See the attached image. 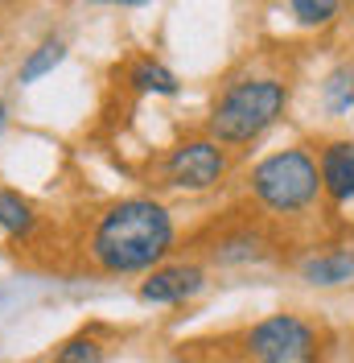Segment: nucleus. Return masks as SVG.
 Segmentation results:
<instances>
[{
	"label": "nucleus",
	"instance_id": "f03ea898",
	"mask_svg": "<svg viewBox=\"0 0 354 363\" xmlns=\"http://www.w3.org/2000/svg\"><path fill=\"white\" fill-rule=\"evenodd\" d=\"M288 108V87L280 79H244L222 95L210 112V136L227 145H247L272 128Z\"/></svg>",
	"mask_w": 354,
	"mask_h": 363
},
{
	"label": "nucleus",
	"instance_id": "f8f14e48",
	"mask_svg": "<svg viewBox=\"0 0 354 363\" xmlns=\"http://www.w3.org/2000/svg\"><path fill=\"white\" fill-rule=\"evenodd\" d=\"M0 227H4L8 235H25V231L33 227L29 203H25L21 194H13V190H0Z\"/></svg>",
	"mask_w": 354,
	"mask_h": 363
},
{
	"label": "nucleus",
	"instance_id": "2eb2a0df",
	"mask_svg": "<svg viewBox=\"0 0 354 363\" xmlns=\"http://www.w3.org/2000/svg\"><path fill=\"white\" fill-rule=\"evenodd\" d=\"M99 359H103V351H99L95 339H70L58 351V363H99Z\"/></svg>",
	"mask_w": 354,
	"mask_h": 363
},
{
	"label": "nucleus",
	"instance_id": "dca6fc26",
	"mask_svg": "<svg viewBox=\"0 0 354 363\" xmlns=\"http://www.w3.org/2000/svg\"><path fill=\"white\" fill-rule=\"evenodd\" d=\"M111 4H149V0H111Z\"/></svg>",
	"mask_w": 354,
	"mask_h": 363
},
{
	"label": "nucleus",
	"instance_id": "423d86ee",
	"mask_svg": "<svg viewBox=\"0 0 354 363\" xmlns=\"http://www.w3.org/2000/svg\"><path fill=\"white\" fill-rule=\"evenodd\" d=\"M321 190L333 203H350L354 199V140H330L321 149Z\"/></svg>",
	"mask_w": 354,
	"mask_h": 363
},
{
	"label": "nucleus",
	"instance_id": "6e6552de",
	"mask_svg": "<svg viewBox=\"0 0 354 363\" xmlns=\"http://www.w3.org/2000/svg\"><path fill=\"white\" fill-rule=\"evenodd\" d=\"M305 281L309 285H321V289H330V285H346L354 281V256L350 252H321V256H313L305 260Z\"/></svg>",
	"mask_w": 354,
	"mask_h": 363
},
{
	"label": "nucleus",
	"instance_id": "1a4fd4ad",
	"mask_svg": "<svg viewBox=\"0 0 354 363\" xmlns=\"http://www.w3.org/2000/svg\"><path fill=\"white\" fill-rule=\"evenodd\" d=\"M321 99H326V108H330L333 116L350 112L354 108V67L330 70V79L321 83Z\"/></svg>",
	"mask_w": 354,
	"mask_h": 363
},
{
	"label": "nucleus",
	"instance_id": "9b49d317",
	"mask_svg": "<svg viewBox=\"0 0 354 363\" xmlns=\"http://www.w3.org/2000/svg\"><path fill=\"white\" fill-rule=\"evenodd\" d=\"M222 264H247V260H264L268 256V244H264V235H256V231H244V235H235V240H227L219 252Z\"/></svg>",
	"mask_w": 354,
	"mask_h": 363
},
{
	"label": "nucleus",
	"instance_id": "4468645a",
	"mask_svg": "<svg viewBox=\"0 0 354 363\" xmlns=\"http://www.w3.org/2000/svg\"><path fill=\"white\" fill-rule=\"evenodd\" d=\"M342 0H292V17L301 25H330Z\"/></svg>",
	"mask_w": 354,
	"mask_h": 363
},
{
	"label": "nucleus",
	"instance_id": "20e7f679",
	"mask_svg": "<svg viewBox=\"0 0 354 363\" xmlns=\"http://www.w3.org/2000/svg\"><path fill=\"white\" fill-rule=\"evenodd\" d=\"M247 351L256 363H313L317 339H313V326L297 314H272L251 326Z\"/></svg>",
	"mask_w": 354,
	"mask_h": 363
},
{
	"label": "nucleus",
	"instance_id": "f257e3e1",
	"mask_svg": "<svg viewBox=\"0 0 354 363\" xmlns=\"http://www.w3.org/2000/svg\"><path fill=\"white\" fill-rule=\"evenodd\" d=\"M169 244H173V223L165 206L149 203V199H128L99 219L91 256L108 272H140L153 269L169 252Z\"/></svg>",
	"mask_w": 354,
	"mask_h": 363
},
{
	"label": "nucleus",
	"instance_id": "f3484780",
	"mask_svg": "<svg viewBox=\"0 0 354 363\" xmlns=\"http://www.w3.org/2000/svg\"><path fill=\"white\" fill-rule=\"evenodd\" d=\"M0 124H4V104H0Z\"/></svg>",
	"mask_w": 354,
	"mask_h": 363
},
{
	"label": "nucleus",
	"instance_id": "ddd939ff",
	"mask_svg": "<svg viewBox=\"0 0 354 363\" xmlns=\"http://www.w3.org/2000/svg\"><path fill=\"white\" fill-rule=\"evenodd\" d=\"M132 87L136 91H153V95H177V79L156 62H140L132 70Z\"/></svg>",
	"mask_w": 354,
	"mask_h": 363
},
{
	"label": "nucleus",
	"instance_id": "7ed1b4c3",
	"mask_svg": "<svg viewBox=\"0 0 354 363\" xmlns=\"http://www.w3.org/2000/svg\"><path fill=\"white\" fill-rule=\"evenodd\" d=\"M251 190L256 199L276 211V215H297L313 206L317 190H321V165L305 153V149H285L272 153L251 169Z\"/></svg>",
	"mask_w": 354,
	"mask_h": 363
},
{
	"label": "nucleus",
	"instance_id": "9d476101",
	"mask_svg": "<svg viewBox=\"0 0 354 363\" xmlns=\"http://www.w3.org/2000/svg\"><path fill=\"white\" fill-rule=\"evenodd\" d=\"M67 58V45L58 42V38H50V42H42L29 58H25V67H21V83H38L42 74H50V70L58 67Z\"/></svg>",
	"mask_w": 354,
	"mask_h": 363
},
{
	"label": "nucleus",
	"instance_id": "0eeeda50",
	"mask_svg": "<svg viewBox=\"0 0 354 363\" xmlns=\"http://www.w3.org/2000/svg\"><path fill=\"white\" fill-rule=\"evenodd\" d=\"M198 289H202V269L177 264V269L153 272V277L140 285V297L153 301V306H165V301H185V297H194Z\"/></svg>",
	"mask_w": 354,
	"mask_h": 363
},
{
	"label": "nucleus",
	"instance_id": "39448f33",
	"mask_svg": "<svg viewBox=\"0 0 354 363\" xmlns=\"http://www.w3.org/2000/svg\"><path fill=\"white\" fill-rule=\"evenodd\" d=\"M222 169H227V157L215 140H190V145L173 149L165 161L169 186H181V190H210L222 178Z\"/></svg>",
	"mask_w": 354,
	"mask_h": 363
}]
</instances>
